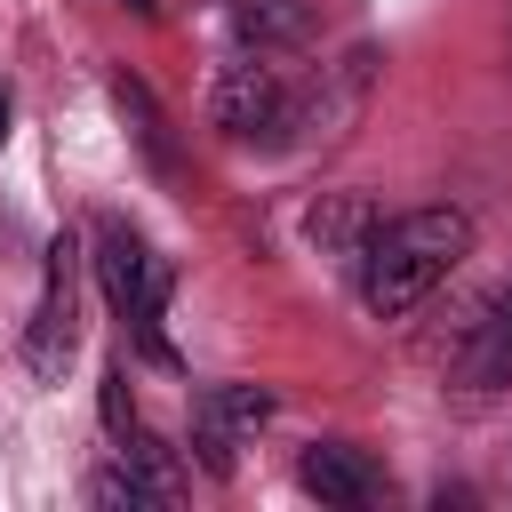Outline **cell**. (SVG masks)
Instances as JSON below:
<instances>
[{
	"label": "cell",
	"mask_w": 512,
	"mask_h": 512,
	"mask_svg": "<svg viewBox=\"0 0 512 512\" xmlns=\"http://www.w3.org/2000/svg\"><path fill=\"white\" fill-rule=\"evenodd\" d=\"M120 8H136V16H152V8H160V0H120Z\"/></svg>",
	"instance_id": "cell-13"
},
{
	"label": "cell",
	"mask_w": 512,
	"mask_h": 512,
	"mask_svg": "<svg viewBox=\"0 0 512 512\" xmlns=\"http://www.w3.org/2000/svg\"><path fill=\"white\" fill-rule=\"evenodd\" d=\"M376 224H384V216H376L360 192H320V200L304 208V240H312L320 256H336V264H360V248H368Z\"/></svg>",
	"instance_id": "cell-7"
},
{
	"label": "cell",
	"mask_w": 512,
	"mask_h": 512,
	"mask_svg": "<svg viewBox=\"0 0 512 512\" xmlns=\"http://www.w3.org/2000/svg\"><path fill=\"white\" fill-rule=\"evenodd\" d=\"M472 248V216L464 208H408V216H384L360 248V304L376 320H408Z\"/></svg>",
	"instance_id": "cell-1"
},
{
	"label": "cell",
	"mask_w": 512,
	"mask_h": 512,
	"mask_svg": "<svg viewBox=\"0 0 512 512\" xmlns=\"http://www.w3.org/2000/svg\"><path fill=\"white\" fill-rule=\"evenodd\" d=\"M72 352H80V240L56 232L48 272H40V304H32V328H24V368L40 384H64Z\"/></svg>",
	"instance_id": "cell-3"
},
{
	"label": "cell",
	"mask_w": 512,
	"mask_h": 512,
	"mask_svg": "<svg viewBox=\"0 0 512 512\" xmlns=\"http://www.w3.org/2000/svg\"><path fill=\"white\" fill-rule=\"evenodd\" d=\"M112 104H120V120H128V136H136L144 168H152V176H176V144H168V120H160L152 88H144L136 72H112Z\"/></svg>",
	"instance_id": "cell-8"
},
{
	"label": "cell",
	"mask_w": 512,
	"mask_h": 512,
	"mask_svg": "<svg viewBox=\"0 0 512 512\" xmlns=\"http://www.w3.org/2000/svg\"><path fill=\"white\" fill-rule=\"evenodd\" d=\"M8 120H16V104H8V88H0V144H8Z\"/></svg>",
	"instance_id": "cell-12"
},
{
	"label": "cell",
	"mask_w": 512,
	"mask_h": 512,
	"mask_svg": "<svg viewBox=\"0 0 512 512\" xmlns=\"http://www.w3.org/2000/svg\"><path fill=\"white\" fill-rule=\"evenodd\" d=\"M264 424H272V392H264V384H208L200 408H192L200 464L224 480V472H232V448H240L248 432H264Z\"/></svg>",
	"instance_id": "cell-5"
},
{
	"label": "cell",
	"mask_w": 512,
	"mask_h": 512,
	"mask_svg": "<svg viewBox=\"0 0 512 512\" xmlns=\"http://www.w3.org/2000/svg\"><path fill=\"white\" fill-rule=\"evenodd\" d=\"M296 488L320 496V504H336V512H360V504L384 496V472H376L360 448H344V440H312V448L296 456Z\"/></svg>",
	"instance_id": "cell-6"
},
{
	"label": "cell",
	"mask_w": 512,
	"mask_h": 512,
	"mask_svg": "<svg viewBox=\"0 0 512 512\" xmlns=\"http://www.w3.org/2000/svg\"><path fill=\"white\" fill-rule=\"evenodd\" d=\"M464 368H472L480 384H504V376H512V296L480 320V344H472V360H464Z\"/></svg>",
	"instance_id": "cell-9"
},
{
	"label": "cell",
	"mask_w": 512,
	"mask_h": 512,
	"mask_svg": "<svg viewBox=\"0 0 512 512\" xmlns=\"http://www.w3.org/2000/svg\"><path fill=\"white\" fill-rule=\"evenodd\" d=\"M208 120H216L232 144H272L280 128H296V88H288L264 56L224 64L216 88H208Z\"/></svg>",
	"instance_id": "cell-4"
},
{
	"label": "cell",
	"mask_w": 512,
	"mask_h": 512,
	"mask_svg": "<svg viewBox=\"0 0 512 512\" xmlns=\"http://www.w3.org/2000/svg\"><path fill=\"white\" fill-rule=\"evenodd\" d=\"M96 280H104V304L136 328V344L152 352V360H176L168 352V336H160V312H168V264L144 248V232L136 224H120V216H104L96 224Z\"/></svg>",
	"instance_id": "cell-2"
},
{
	"label": "cell",
	"mask_w": 512,
	"mask_h": 512,
	"mask_svg": "<svg viewBox=\"0 0 512 512\" xmlns=\"http://www.w3.org/2000/svg\"><path fill=\"white\" fill-rule=\"evenodd\" d=\"M240 40H256V48H272V40H296L304 32V8L296 0H240Z\"/></svg>",
	"instance_id": "cell-10"
},
{
	"label": "cell",
	"mask_w": 512,
	"mask_h": 512,
	"mask_svg": "<svg viewBox=\"0 0 512 512\" xmlns=\"http://www.w3.org/2000/svg\"><path fill=\"white\" fill-rule=\"evenodd\" d=\"M104 424H112V440L136 432V416H128V368H120V360L104 368Z\"/></svg>",
	"instance_id": "cell-11"
}]
</instances>
